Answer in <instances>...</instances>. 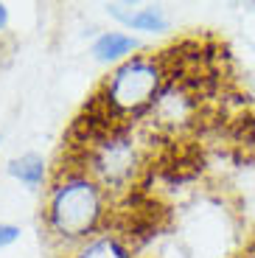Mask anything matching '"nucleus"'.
I'll list each match as a JSON object with an SVG mask.
<instances>
[{"label":"nucleus","mask_w":255,"mask_h":258,"mask_svg":"<svg viewBox=\"0 0 255 258\" xmlns=\"http://www.w3.org/2000/svg\"><path fill=\"white\" fill-rule=\"evenodd\" d=\"M107 14L115 17L118 23H123L132 31H143V34H160L168 31L171 20H168L163 6H135V3H107Z\"/></svg>","instance_id":"nucleus-4"},{"label":"nucleus","mask_w":255,"mask_h":258,"mask_svg":"<svg viewBox=\"0 0 255 258\" xmlns=\"http://www.w3.org/2000/svg\"><path fill=\"white\" fill-rule=\"evenodd\" d=\"M107 219V191L84 166L59 168L45 197V230L56 244L79 247L101 233Z\"/></svg>","instance_id":"nucleus-1"},{"label":"nucleus","mask_w":255,"mask_h":258,"mask_svg":"<svg viewBox=\"0 0 255 258\" xmlns=\"http://www.w3.org/2000/svg\"><path fill=\"white\" fill-rule=\"evenodd\" d=\"M241 258H255V244H252V247H249V250H247V252H244V255H241Z\"/></svg>","instance_id":"nucleus-10"},{"label":"nucleus","mask_w":255,"mask_h":258,"mask_svg":"<svg viewBox=\"0 0 255 258\" xmlns=\"http://www.w3.org/2000/svg\"><path fill=\"white\" fill-rule=\"evenodd\" d=\"M82 166L96 177L107 194H123L138 182L143 171L141 143L129 129L115 123L84 143Z\"/></svg>","instance_id":"nucleus-3"},{"label":"nucleus","mask_w":255,"mask_h":258,"mask_svg":"<svg viewBox=\"0 0 255 258\" xmlns=\"http://www.w3.org/2000/svg\"><path fill=\"white\" fill-rule=\"evenodd\" d=\"M6 23H9V9H6V3H0V31L6 28Z\"/></svg>","instance_id":"nucleus-9"},{"label":"nucleus","mask_w":255,"mask_h":258,"mask_svg":"<svg viewBox=\"0 0 255 258\" xmlns=\"http://www.w3.org/2000/svg\"><path fill=\"white\" fill-rule=\"evenodd\" d=\"M166 84H168L166 59L135 53L132 59L121 62L107 76V82L101 84V93L96 96V104L115 123L135 121V118L152 112V107L157 104Z\"/></svg>","instance_id":"nucleus-2"},{"label":"nucleus","mask_w":255,"mask_h":258,"mask_svg":"<svg viewBox=\"0 0 255 258\" xmlns=\"http://www.w3.org/2000/svg\"><path fill=\"white\" fill-rule=\"evenodd\" d=\"M20 239V227L17 225H9V222H0V250Z\"/></svg>","instance_id":"nucleus-8"},{"label":"nucleus","mask_w":255,"mask_h":258,"mask_svg":"<svg viewBox=\"0 0 255 258\" xmlns=\"http://www.w3.org/2000/svg\"><path fill=\"white\" fill-rule=\"evenodd\" d=\"M68 258H135V252H132V244L123 239L121 233L101 230L93 239L73 247Z\"/></svg>","instance_id":"nucleus-6"},{"label":"nucleus","mask_w":255,"mask_h":258,"mask_svg":"<svg viewBox=\"0 0 255 258\" xmlns=\"http://www.w3.org/2000/svg\"><path fill=\"white\" fill-rule=\"evenodd\" d=\"M141 48V39L132 37L126 31H101L96 39H93V45H90V53L93 59L101 64H118L126 62V59L135 56V51Z\"/></svg>","instance_id":"nucleus-5"},{"label":"nucleus","mask_w":255,"mask_h":258,"mask_svg":"<svg viewBox=\"0 0 255 258\" xmlns=\"http://www.w3.org/2000/svg\"><path fill=\"white\" fill-rule=\"evenodd\" d=\"M9 174H12L17 182H23L28 191H39L42 182H45V174H48V166H45L42 155L26 152V155L14 157V160L9 163Z\"/></svg>","instance_id":"nucleus-7"}]
</instances>
